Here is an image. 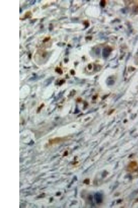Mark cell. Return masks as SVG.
I'll return each mask as SVG.
<instances>
[{"mask_svg":"<svg viewBox=\"0 0 138 208\" xmlns=\"http://www.w3.org/2000/svg\"><path fill=\"white\" fill-rule=\"evenodd\" d=\"M50 38H46L45 39H44V40H43V42H46V41H48V40L50 39Z\"/></svg>","mask_w":138,"mask_h":208,"instance_id":"obj_1","label":"cell"}]
</instances>
